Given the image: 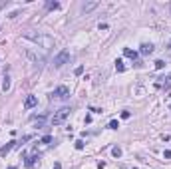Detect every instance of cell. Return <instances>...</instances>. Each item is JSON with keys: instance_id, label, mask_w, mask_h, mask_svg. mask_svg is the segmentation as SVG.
Wrapping results in <instances>:
<instances>
[{"instance_id": "484cf974", "label": "cell", "mask_w": 171, "mask_h": 169, "mask_svg": "<svg viewBox=\"0 0 171 169\" xmlns=\"http://www.w3.org/2000/svg\"><path fill=\"white\" fill-rule=\"evenodd\" d=\"M169 48H171V44H169Z\"/></svg>"}, {"instance_id": "3957f363", "label": "cell", "mask_w": 171, "mask_h": 169, "mask_svg": "<svg viewBox=\"0 0 171 169\" xmlns=\"http://www.w3.org/2000/svg\"><path fill=\"white\" fill-rule=\"evenodd\" d=\"M26 58H28L34 66H38V68H42L44 64H46V56H44V54H40V52H36V50H32V48L26 50Z\"/></svg>"}, {"instance_id": "44dd1931", "label": "cell", "mask_w": 171, "mask_h": 169, "mask_svg": "<svg viewBox=\"0 0 171 169\" xmlns=\"http://www.w3.org/2000/svg\"><path fill=\"white\" fill-rule=\"evenodd\" d=\"M129 116H131L129 111H121V117H124V120H129Z\"/></svg>"}, {"instance_id": "7a4b0ae2", "label": "cell", "mask_w": 171, "mask_h": 169, "mask_svg": "<svg viewBox=\"0 0 171 169\" xmlns=\"http://www.w3.org/2000/svg\"><path fill=\"white\" fill-rule=\"evenodd\" d=\"M70 111H72V110H70V107H66V106L60 107L58 111H54L52 120H50V121H52V126H60V123H64V121L70 117Z\"/></svg>"}, {"instance_id": "5b68a950", "label": "cell", "mask_w": 171, "mask_h": 169, "mask_svg": "<svg viewBox=\"0 0 171 169\" xmlns=\"http://www.w3.org/2000/svg\"><path fill=\"white\" fill-rule=\"evenodd\" d=\"M68 60H70V52H68V50H62V52L54 58V68H62Z\"/></svg>"}, {"instance_id": "ba28073f", "label": "cell", "mask_w": 171, "mask_h": 169, "mask_svg": "<svg viewBox=\"0 0 171 169\" xmlns=\"http://www.w3.org/2000/svg\"><path fill=\"white\" fill-rule=\"evenodd\" d=\"M36 104H38V100H36V96H28V97H26V100H24V107H26V110H32V107L36 106Z\"/></svg>"}, {"instance_id": "cb8c5ba5", "label": "cell", "mask_w": 171, "mask_h": 169, "mask_svg": "<svg viewBox=\"0 0 171 169\" xmlns=\"http://www.w3.org/2000/svg\"><path fill=\"white\" fill-rule=\"evenodd\" d=\"M8 169H16V167H14V165H10V167H8Z\"/></svg>"}, {"instance_id": "7c38bea8", "label": "cell", "mask_w": 171, "mask_h": 169, "mask_svg": "<svg viewBox=\"0 0 171 169\" xmlns=\"http://www.w3.org/2000/svg\"><path fill=\"white\" fill-rule=\"evenodd\" d=\"M2 90H4V92H8V90H10V76H8V74H4V82H2Z\"/></svg>"}, {"instance_id": "9a60e30c", "label": "cell", "mask_w": 171, "mask_h": 169, "mask_svg": "<svg viewBox=\"0 0 171 169\" xmlns=\"http://www.w3.org/2000/svg\"><path fill=\"white\" fill-rule=\"evenodd\" d=\"M115 70H118V72H124V70H125V66H124L121 60H115Z\"/></svg>"}, {"instance_id": "2e32d148", "label": "cell", "mask_w": 171, "mask_h": 169, "mask_svg": "<svg viewBox=\"0 0 171 169\" xmlns=\"http://www.w3.org/2000/svg\"><path fill=\"white\" fill-rule=\"evenodd\" d=\"M40 143H44V145H48V143H52V135H44L42 139H40Z\"/></svg>"}, {"instance_id": "30bf717a", "label": "cell", "mask_w": 171, "mask_h": 169, "mask_svg": "<svg viewBox=\"0 0 171 169\" xmlns=\"http://www.w3.org/2000/svg\"><path fill=\"white\" fill-rule=\"evenodd\" d=\"M124 56H125V58L135 60V58H137V52H135V50H131V48H125V50H124Z\"/></svg>"}, {"instance_id": "e0dca14e", "label": "cell", "mask_w": 171, "mask_h": 169, "mask_svg": "<svg viewBox=\"0 0 171 169\" xmlns=\"http://www.w3.org/2000/svg\"><path fill=\"white\" fill-rule=\"evenodd\" d=\"M108 127H109V129H118V127H119V121H118V120H111Z\"/></svg>"}, {"instance_id": "4fadbf2b", "label": "cell", "mask_w": 171, "mask_h": 169, "mask_svg": "<svg viewBox=\"0 0 171 169\" xmlns=\"http://www.w3.org/2000/svg\"><path fill=\"white\" fill-rule=\"evenodd\" d=\"M46 8L48 10H58L60 8V2H46Z\"/></svg>"}, {"instance_id": "7402d4cb", "label": "cell", "mask_w": 171, "mask_h": 169, "mask_svg": "<svg viewBox=\"0 0 171 169\" xmlns=\"http://www.w3.org/2000/svg\"><path fill=\"white\" fill-rule=\"evenodd\" d=\"M163 157H165V159H171V149H167L165 153H163Z\"/></svg>"}, {"instance_id": "8992f818", "label": "cell", "mask_w": 171, "mask_h": 169, "mask_svg": "<svg viewBox=\"0 0 171 169\" xmlns=\"http://www.w3.org/2000/svg\"><path fill=\"white\" fill-rule=\"evenodd\" d=\"M16 145H18V141H8L6 145H2V147H0V157H6V155L14 149Z\"/></svg>"}, {"instance_id": "603a6c76", "label": "cell", "mask_w": 171, "mask_h": 169, "mask_svg": "<svg viewBox=\"0 0 171 169\" xmlns=\"http://www.w3.org/2000/svg\"><path fill=\"white\" fill-rule=\"evenodd\" d=\"M54 169H62V163H58L56 161V163H54Z\"/></svg>"}, {"instance_id": "5bb4252c", "label": "cell", "mask_w": 171, "mask_h": 169, "mask_svg": "<svg viewBox=\"0 0 171 169\" xmlns=\"http://www.w3.org/2000/svg\"><path fill=\"white\" fill-rule=\"evenodd\" d=\"M163 80H165V82H163V84H161V88H163V90H169V88H171V76H167V78H163Z\"/></svg>"}, {"instance_id": "277c9868", "label": "cell", "mask_w": 171, "mask_h": 169, "mask_svg": "<svg viewBox=\"0 0 171 169\" xmlns=\"http://www.w3.org/2000/svg\"><path fill=\"white\" fill-rule=\"evenodd\" d=\"M50 97H52V100H66V97H70V90H68V86H58L56 90L50 94Z\"/></svg>"}, {"instance_id": "4316f807", "label": "cell", "mask_w": 171, "mask_h": 169, "mask_svg": "<svg viewBox=\"0 0 171 169\" xmlns=\"http://www.w3.org/2000/svg\"><path fill=\"white\" fill-rule=\"evenodd\" d=\"M169 110H171V106H169Z\"/></svg>"}, {"instance_id": "52a82bcc", "label": "cell", "mask_w": 171, "mask_h": 169, "mask_svg": "<svg viewBox=\"0 0 171 169\" xmlns=\"http://www.w3.org/2000/svg\"><path fill=\"white\" fill-rule=\"evenodd\" d=\"M139 54H143V56H149V54H153V44H151V42H143L141 48H139Z\"/></svg>"}, {"instance_id": "d4e9b609", "label": "cell", "mask_w": 171, "mask_h": 169, "mask_svg": "<svg viewBox=\"0 0 171 169\" xmlns=\"http://www.w3.org/2000/svg\"><path fill=\"white\" fill-rule=\"evenodd\" d=\"M169 10H171V4H169Z\"/></svg>"}, {"instance_id": "8fae6325", "label": "cell", "mask_w": 171, "mask_h": 169, "mask_svg": "<svg viewBox=\"0 0 171 169\" xmlns=\"http://www.w3.org/2000/svg\"><path fill=\"white\" fill-rule=\"evenodd\" d=\"M38 159H40V155H32V157H28V159L24 161V163H26V167H32V165L36 163Z\"/></svg>"}, {"instance_id": "ac0fdd59", "label": "cell", "mask_w": 171, "mask_h": 169, "mask_svg": "<svg viewBox=\"0 0 171 169\" xmlns=\"http://www.w3.org/2000/svg\"><path fill=\"white\" fill-rule=\"evenodd\" d=\"M111 155H114V157H121V149H119V147H114V149H111Z\"/></svg>"}, {"instance_id": "ffe728a7", "label": "cell", "mask_w": 171, "mask_h": 169, "mask_svg": "<svg viewBox=\"0 0 171 169\" xmlns=\"http://www.w3.org/2000/svg\"><path fill=\"white\" fill-rule=\"evenodd\" d=\"M76 149H84V141H82V139L76 141Z\"/></svg>"}, {"instance_id": "6da1fadb", "label": "cell", "mask_w": 171, "mask_h": 169, "mask_svg": "<svg viewBox=\"0 0 171 169\" xmlns=\"http://www.w3.org/2000/svg\"><path fill=\"white\" fill-rule=\"evenodd\" d=\"M24 38H28V40H32L34 44H38L40 48H54V38H50V36H46V34H36L34 30H28V32L24 34Z\"/></svg>"}, {"instance_id": "9c48e42d", "label": "cell", "mask_w": 171, "mask_h": 169, "mask_svg": "<svg viewBox=\"0 0 171 169\" xmlns=\"http://www.w3.org/2000/svg\"><path fill=\"white\" fill-rule=\"evenodd\" d=\"M98 6H100V2H98V0H94V2H86V4L82 6V12H92V10L98 8Z\"/></svg>"}, {"instance_id": "d6986e66", "label": "cell", "mask_w": 171, "mask_h": 169, "mask_svg": "<svg viewBox=\"0 0 171 169\" xmlns=\"http://www.w3.org/2000/svg\"><path fill=\"white\" fill-rule=\"evenodd\" d=\"M163 66H165L163 60H157V62H155V70H163Z\"/></svg>"}]
</instances>
